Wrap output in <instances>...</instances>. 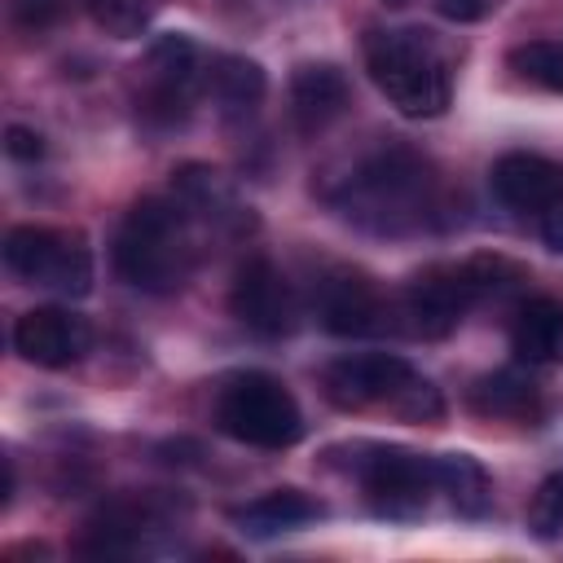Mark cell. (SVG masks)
Listing matches in <instances>:
<instances>
[{
    "label": "cell",
    "mask_w": 563,
    "mask_h": 563,
    "mask_svg": "<svg viewBox=\"0 0 563 563\" xmlns=\"http://www.w3.org/2000/svg\"><path fill=\"white\" fill-rule=\"evenodd\" d=\"M207 57L194 35L185 31H163L145 44V92H141V119L172 128L189 114L198 88L207 84Z\"/></svg>",
    "instance_id": "52a82bcc"
},
{
    "label": "cell",
    "mask_w": 563,
    "mask_h": 563,
    "mask_svg": "<svg viewBox=\"0 0 563 563\" xmlns=\"http://www.w3.org/2000/svg\"><path fill=\"white\" fill-rule=\"evenodd\" d=\"M330 202L365 233H418L435 216V167L409 145H383L339 180Z\"/></svg>",
    "instance_id": "6da1fadb"
},
{
    "label": "cell",
    "mask_w": 563,
    "mask_h": 563,
    "mask_svg": "<svg viewBox=\"0 0 563 563\" xmlns=\"http://www.w3.org/2000/svg\"><path fill=\"white\" fill-rule=\"evenodd\" d=\"M84 4L101 31H110L114 40H132L150 26L158 0H84Z\"/></svg>",
    "instance_id": "603a6c76"
},
{
    "label": "cell",
    "mask_w": 563,
    "mask_h": 563,
    "mask_svg": "<svg viewBox=\"0 0 563 563\" xmlns=\"http://www.w3.org/2000/svg\"><path fill=\"white\" fill-rule=\"evenodd\" d=\"M207 92L224 119H246L260 110V101L268 92V75L260 62H251L242 53H220V57H211Z\"/></svg>",
    "instance_id": "ac0fdd59"
},
{
    "label": "cell",
    "mask_w": 563,
    "mask_h": 563,
    "mask_svg": "<svg viewBox=\"0 0 563 563\" xmlns=\"http://www.w3.org/2000/svg\"><path fill=\"white\" fill-rule=\"evenodd\" d=\"M435 466V488L449 497V506L466 519H484L493 506V484L488 471L479 466V457L471 453H431Z\"/></svg>",
    "instance_id": "44dd1931"
},
{
    "label": "cell",
    "mask_w": 563,
    "mask_h": 563,
    "mask_svg": "<svg viewBox=\"0 0 563 563\" xmlns=\"http://www.w3.org/2000/svg\"><path fill=\"white\" fill-rule=\"evenodd\" d=\"M189 220L176 194L136 198L114 229V273L141 295H176L194 273Z\"/></svg>",
    "instance_id": "7a4b0ae2"
},
{
    "label": "cell",
    "mask_w": 563,
    "mask_h": 563,
    "mask_svg": "<svg viewBox=\"0 0 563 563\" xmlns=\"http://www.w3.org/2000/svg\"><path fill=\"white\" fill-rule=\"evenodd\" d=\"M343 449L352 453L347 471L361 479L365 501L378 519H418L427 510V497L435 488V466L427 453L378 440H356Z\"/></svg>",
    "instance_id": "5b68a950"
},
{
    "label": "cell",
    "mask_w": 563,
    "mask_h": 563,
    "mask_svg": "<svg viewBox=\"0 0 563 563\" xmlns=\"http://www.w3.org/2000/svg\"><path fill=\"white\" fill-rule=\"evenodd\" d=\"M541 242L563 255V189L541 207Z\"/></svg>",
    "instance_id": "f1b7e54d"
},
{
    "label": "cell",
    "mask_w": 563,
    "mask_h": 563,
    "mask_svg": "<svg viewBox=\"0 0 563 563\" xmlns=\"http://www.w3.org/2000/svg\"><path fill=\"white\" fill-rule=\"evenodd\" d=\"M352 101L347 75L330 62H303L290 75V114L299 123V132H321L330 128Z\"/></svg>",
    "instance_id": "5bb4252c"
},
{
    "label": "cell",
    "mask_w": 563,
    "mask_h": 563,
    "mask_svg": "<svg viewBox=\"0 0 563 563\" xmlns=\"http://www.w3.org/2000/svg\"><path fill=\"white\" fill-rule=\"evenodd\" d=\"M18 9H22L31 22H48V18L62 9V0H18Z\"/></svg>",
    "instance_id": "f546056e"
},
{
    "label": "cell",
    "mask_w": 563,
    "mask_h": 563,
    "mask_svg": "<svg viewBox=\"0 0 563 563\" xmlns=\"http://www.w3.org/2000/svg\"><path fill=\"white\" fill-rule=\"evenodd\" d=\"M391 413L405 418V422H440V418H444V396H440V387H435L431 378L413 374L409 387L396 396Z\"/></svg>",
    "instance_id": "d4e9b609"
},
{
    "label": "cell",
    "mask_w": 563,
    "mask_h": 563,
    "mask_svg": "<svg viewBox=\"0 0 563 563\" xmlns=\"http://www.w3.org/2000/svg\"><path fill=\"white\" fill-rule=\"evenodd\" d=\"M365 70L374 88L405 119H440L453 101L449 66L435 40L418 26H387L365 35Z\"/></svg>",
    "instance_id": "3957f363"
},
{
    "label": "cell",
    "mask_w": 563,
    "mask_h": 563,
    "mask_svg": "<svg viewBox=\"0 0 563 563\" xmlns=\"http://www.w3.org/2000/svg\"><path fill=\"white\" fill-rule=\"evenodd\" d=\"M312 312H317V325L334 339H365L391 325L387 321L391 308L383 303L374 277L352 264H330L312 282Z\"/></svg>",
    "instance_id": "9c48e42d"
},
{
    "label": "cell",
    "mask_w": 563,
    "mask_h": 563,
    "mask_svg": "<svg viewBox=\"0 0 563 563\" xmlns=\"http://www.w3.org/2000/svg\"><path fill=\"white\" fill-rule=\"evenodd\" d=\"M4 268L66 299H84L92 290V251L79 229L13 224L4 233Z\"/></svg>",
    "instance_id": "8992f818"
},
{
    "label": "cell",
    "mask_w": 563,
    "mask_h": 563,
    "mask_svg": "<svg viewBox=\"0 0 563 563\" xmlns=\"http://www.w3.org/2000/svg\"><path fill=\"white\" fill-rule=\"evenodd\" d=\"M229 312L260 339H286L299 325V299L268 255H251L246 264H238L229 286Z\"/></svg>",
    "instance_id": "30bf717a"
},
{
    "label": "cell",
    "mask_w": 563,
    "mask_h": 563,
    "mask_svg": "<svg viewBox=\"0 0 563 563\" xmlns=\"http://www.w3.org/2000/svg\"><path fill=\"white\" fill-rule=\"evenodd\" d=\"M488 189H493V198L501 207H510V211H537L541 216V207L563 189V172L545 154L510 150V154H501L488 167Z\"/></svg>",
    "instance_id": "4fadbf2b"
},
{
    "label": "cell",
    "mask_w": 563,
    "mask_h": 563,
    "mask_svg": "<svg viewBox=\"0 0 563 563\" xmlns=\"http://www.w3.org/2000/svg\"><path fill=\"white\" fill-rule=\"evenodd\" d=\"M471 303H479V295H475L466 260L462 264H431L405 282L396 317H400V330L413 339H449L462 325Z\"/></svg>",
    "instance_id": "ba28073f"
},
{
    "label": "cell",
    "mask_w": 563,
    "mask_h": 563,
    "mask_svg": "<svg viewBox=\"0 0 563 563\" xmlns=\"http://www.w3.org/2000/svg\"><path fill=\"white\" fill-rule=\"evenodd\" d=\"M145 528H150L145 506H136V501H128V497L106 501V506H97V510L88 515L84 537H79V554H97V559L136 554Z\"/></svg>",
    "instance_id": "d6986e66"
},
{
    "label": "cell",
    "mask_w": 563,
    "mask_h": 563,
    "mask_svg": "<svg viewBox=\"0 0 563 563\" xmlns=\"http://www.w3.org/2000/svg\"><path fill=\"white\" fill-rule=\"evenodd\" d=\"M321 515L325 510H321L317 497H308L303 488H290L286 484V488H268V493L251 497L246 506H238L233 510V523H238V532H246L255 541H268V537L295 532V528H303V523H312Z\"/></svg>",
    "instance_id": "e0dca14e"
},
{
    "label": "cell",
    "mask_w": 563,
    "mask_h": 563,
    "mask_svg": "<svg viewBox=\"0 0 563 563\" xmlns=\"http://www.w3.org/2000/svg\"><path fill=\"white\" fill-rule=\"evenodd\" d=\"M435 9L449 22H484L497 9V0H435Z\"/></svg>",
    "instance_id": "83f0119b"
},
{
    "label": "cell",
    "mask_w": 563,
    "mask_h": 563,
    "mask_svg": "<svg viewBox=\"0 0 563 563\" xmlns=\"http://www.w3.org/2000/svg\"><path fill=\"white\" fill-rule=\"evenodd\" d=\"M528 528L541 541H563V471L545 475L528 506Z\"/></svg>",
    "instance_id": "cb8c5ba5"
},
{
    "label": "cell",
    "mask_w": 563,
    "mask_h": 563,
    "mask_svg": "<svg viewBox=\"0 0 563 563\" xmlns=\"http://www.w3.org/2000/svg\"><path fill=\"white\" fill-rule=\"evenodd\" d=\"M13 352L35 369H70L92 352V325L62 303L31 308L13 321Z\"/></svg>",
    "instance_id": "8fae6325"
},
{
    "label": "cell",
    "mask_w": 563,
    "mask_h": 563,
    "mask_svg": "<svg viewBox=\"0 0 563 563\" xmlns=\"http://www.w3.org/2000/svg\"><path fill=\"white\" fill-rule=\"evenodd\" d=\"M418 369L396 352H352L325 365V400L339 409H369V405H396V396L409 387Z\"/></svg>",
    "instance_id": "7c38bea8"
},
{
    "label": "cell",
    "mask_w": 563,
    "mask_h": 563,
    "mask_svg": "<svg viewBox=\"0 0 563 563\" xmlns=\"http://www.w3.org/2000/svg\"><path fill=\"white\" fill-rule=\"evenodd\" d=\"M506 62L532 88L563 92V40H528V44H515L506 53Z\"/></svg>",
    "instance_id": "7402d4cb"
},
{
    "label": "cell",
    "mask_w": 563,
    "mask_h": 563,
    "mask_svg": "<svg viewBox=\"0 0 563 563\" xmlns=\"http://www.w3.org/2000/svg\"><path fill=\"white\" fill-rule=\"evenodd\" d=\"M4 154L13 163H40L44 158V136L35 128H22V123H9L4 128Z\"/></svg>",
    "instance_id": "4316f807"
},
{
    "label": "cell",
    "mask_w": 563,
    "mask_h": 563,
    "mask_svg": "<svg viewBox=\"0 0 563 563\" xmlns=\"http://www.w3.org/2000/svg\"><path fill=\"white\" fill-rule=\"evenodd\" d=\"M466 405L479 418H510V422H532L545 413L541 383L523 369H493V374L475 378L466 391Z\"/></svg>",
    "instance_id": "2e32d148"
},
{
    "label": "cell",
    "mask_w": 563,
    "mask_h": 563,
    "mask_svg": "<svg viewBox=\"0 0 563 563\" xmlns=\"http://www.w3.org/2000/svg\"><path fill=\"white\" fill-rule=\"evenodd\" d=\"M466 268H471V282H475V295L479 299L506 295V290H515L523 282V268L510 264L506 255H475V260H466Z\"/></svg>",
    "instance_id": "484cf974"
},
{
    "label": "cell",
    "mask_w": 563,
    "mask_h": 563,
    "mask_svg": "<svg viewBox=\"0 0 563 563\" xmlns=\"http://www.w3.org/2000/svg\"><path fill=\"white\" fill-rule=\"evenodd\" d=\"M216 427L251 449H290L303 440V409L282 378L242 369L216 391Z\"/></svg>",
    "instance_id": "277c9868"
},
{
    "label": "cell",
    "mask_w": 563,
    "mask_h": 563,
    "mask_svg": "<svg viewBox=\"0 0 563 563\" xmlns=\"http://www.w3.org/2000/svg\"><path fill=\"white\" fill-rule=\"evenodd\" d=\"M172 194L194 220H216V224H242L246 220L233 189L224 185V176L207 163H180L172 172Z\"/></svg>",
    "instance_id": "ffe728a7"
},
{
    "label": "cell",
    "mask_w": 563,
    "mask_h": 563,
    "mask_svg": "<svg viewBox=\"0 0 563 563\" xmlns=\"http://www.w3.org/2000/svg\"><path fill=\"white\" fill-rule=\"evenodd\" d=\"M387 4H405V0H387Z\"/></svg>",
    "instance_id": "4dcf8cb0"
},
{
    "label": "cell",
    "mask_w": 563,
    "mask_h": 563,
    "mask_svg": "<svg viewBox=\"0 0 563 563\" xmlns=\"http://www.w3.org/2000/svg\"><path fill=\"white\" fill-rule=\"evenodd\" d=\"M510 352L537 369L563 365V303L550 295L523 299L510 317Z\"/></svg>",
    "instance_id": "9a60e30c"
}]
</instances>
